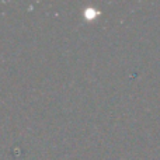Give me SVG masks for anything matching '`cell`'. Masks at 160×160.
<instances>
[{"label":"cell","instance_id":"6da1fadb","mask_svg":"<svg viewBox=\"0 0 160 160\" xmlns=\"http://www.w3.org/2000/svg\"><path fill=\"white\" fill-rule=\"evenodd\" d=\"M97 16H100V11L97 8H86V10H83V17L87 20H93Z\"/></svg>","mask_w":160,"mask_h":160}]
</instances>
